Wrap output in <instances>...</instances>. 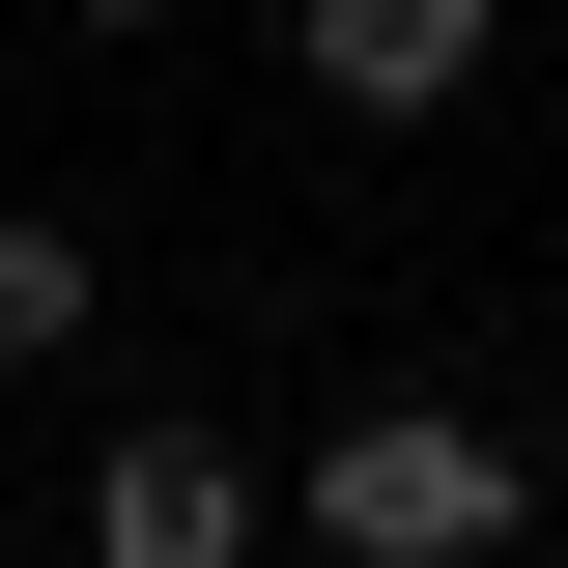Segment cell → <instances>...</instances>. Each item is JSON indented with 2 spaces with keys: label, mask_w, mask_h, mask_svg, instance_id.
Listing matches in <instances>:
<instances>
[{
  "label": "cell",
  "mask_w": 568,
  "mask_h": 568,
  "mask_svg": "<svg viewBox=\"0 0 568 568\" xmlns=\"http://www.w3.org/2000/svg\"><path fill=\"white\" fill-rule=\"evenodd\" d=\"M58 29H85V58H142V29H200V0H58Z\"/></svg>",
  "instance_id": "obj_5"
},
{
  "label": "cell",
  "mask_w": 568,
  "mask_h": 568,
  "mask_svg": "<svg viewBox=\"0 0 568 568\" xmlns=\"http://www.w3.org/2000/svg\"><path fill=\"white\" fill-rule=\"evenodd\" d=\"M284 58H313V114H455V85H484L511 58V0H284Z\"/></svg>",
  "instance_id": "obj_3"
},
{
  "label": "cell",
  "mask_w": 568,
  "mask_h": 568,
  "mask_svg": "<svg viewBox=\"0 0 568 568\" xmlns=\"http://www.w3.org/2000/svg\"><path fill=\"white\" fill-rule=\"evenodd\" d=\"M284 540H342V568H511L540 540V455H511L484 398H369L284 455Z\"/></svg>",
  "instance_id": "obj_1"
},
{
  "label": "cell",
  "mask_w": 568,
  "mask_h": 568,
  "mask_svg": "<svg viewBox=\"0 0 568 568\" xmlns=\"http://www.w3.org/2000/svg\"><path fill=\"white\" fill-rule=\"evenodd\" d=\"M256 540H284V484L227 426H114L85 455V568H256Z\"/></svg>",
  "instance_id": "obj_2"
},
{
  "label": "cell",
  "mask_w": 568,
  "mask_h": 568,
  "mask_svg": "<svg viewBox=\"0 0 568 568\" xmlns=\"http://www.w3.org/2000/svg\"><path fill=\"white\" fill-rule=\"evenodd\" d=\"M85 313H114V256H85V227H58V200H0V369H58V342H85Z\"/></svg>",
  "instance_id": "obj_4"
}]
</instances>
